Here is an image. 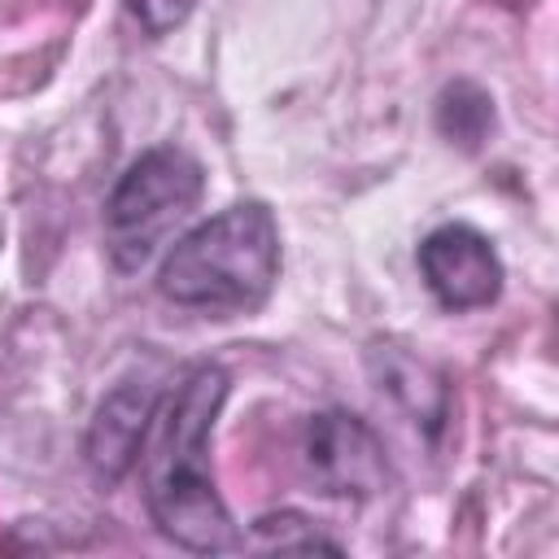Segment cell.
I'll return each instance as SVG.
<instances>
[{
  "label": "cell",
  "instance_id": "8",
  "mask_svg": "<svg viewBox=\"0 0 559 559\" xmlns=\"http://www.w3.org/2000/svg\"><path fill=\"white\" fill-rule=\"evenodd\" d=\"M437 131L450 144L480 148L485 135L493 131V96L480 83H472V79L445 83L441 96H437Z\"/></svg>",
  "mask_w": 559,
  "mask_h": 559
},
{
  "label": "cell",
  "instance_id": "7",
  "mask_svg": "<svg viewBox=\"0 0 559 559\" xmlns=\"http://www.w3.org/2000/svg\"><path fill=\"white\" fill-rule=\"evenodd\" d=\"M371 362H376L380 389H389L393 402H397L415 424L437 428V424L445 419V384H441L424 362L402 358V354H393V349H384V354L376 349Z\"/></svg>",
  "mask_w": 559,
  "mask_h": 559
},
{
  "label": "cell",
  "instance_id": "1",
  "mask_svg": "<svg viewBox=\"0 0 559 559\" xmlns=\"http://www.w3.org/2000/svg\"><path fill=\"white\" fill-rule=\"evenodd\" d=\"M227 393L231 380L218 362H197L179 380L162 384L135 463L153 528L192 555H223L245 546V533L231 520L210 467V437Z\"/></svg>",
  "mask_w": 559,
  "mask_h": 559
},
{
  "label": "cell",
  "instance_id": "4",
  "mask_svg": "<svg viewBox=\"0 0 559 559\" xmlns=\"http://www.w3.org/2000/svg\"><path fill=\"white\" fill-rule=\"evenodd\" d=\"M297 459L314 493L323 498H345V502H371L389 493L393 485V463L384 450V437L354 411L328 406L314 411L301 428Z\"/></svg>",
  "mask_w": 559,
  "mask_h": 559
},
{
  "label": "cell",
  "instance_id": "10",
  "mask_svg": "<svg viewBox=\"0 0 559 559\" xmlns=\"http://www.w3.org/2000/svg\"><path fill=\"white\" fill-rule=\"evenodd\" d=\"M122 4H127L131 22H135L144 35L162 39V35L179 31V26L197 13V4H201V0H122Z\"/></svg>",
  "mask_w": 559,
  "mask_h": 559
},
{
  "label": "cell",
  "instance_id": "5",
  "mask_svg": "<svg viewBox=\"0 0 559 559\" xmlns=\"http://www.w3.org/2000/svg\"><path fill=\"white\" fill-rule=\"evenodd\" d=\"M415 262H419V275L428 284V293L454 314L493 306L498 293H502V280H507L493 240L485 231H476L472 223L432 227L419 240Z\"/></svg>",
  "mask_w": 559,
  "mask_h": 559
},
{
  "label": "cell",
  "instance_id": "6",
  "mask_svg": "<svg viewBox=\"0 0 559 559\" xmlns=\"http://www.w3.org/2000/svg\"><path fill=\"white\" fill-rule=\"evenodd\" d=\"M157 397H162L157 384L122 380L96 402L87 437H83V459L100 485H122L135 472L144 432H148L153 411H157Z\"/></svg>",
  "mask_w": 559,
  "mask_h": 559
},
{
  "label": "cell",
  "instance_id": "9",
  "mask_svg": "<svg viewBox=\"0 0 559 559\" xmlns=\"http://www.w3.org/2000/svg\"><path fill=\"white\" fill-rule=\"evenodd\" d=\"M249 537L262 550H328V555H341V542L323 537L314 528V520H306L301 511H266L249 524Z\"/></svg>",
  "mask_w": 559,
  "mask_h": 559
},
{
  "label": "cell",
  "instance_id": "2",
  "mask_svg": "<svg viewBox=\"0 0 559 559\" xmlns=\"http://www.w3.org/2000/svg\"><path fill=\"white\" fill-rule=\"evenodd\" d=\"M280 223L266 201H236L166 245L157 266V293L210 319L253 314L280 284Z\"/></svg>",
  "mask_w": 559,
  "mask_h": 559
},
{
  "label": "cell",
  "instance_id": "3",
  "mask_svg": "<svg viewBox=\"0 0 559 559\" xmlns=\"http://www.w3.org/2000/svg\"><path fill=\"white\" fill-rule=\"evenodd\" d=\"M205 197V170L201 162L179 144H153L144 148L109 188L100 227H105V253L114 271L135 275L144 271L170 236L197 214Z\"/></svg>",
  "mask_w": 559,
  "mask_h": 559
}]
</instances>
